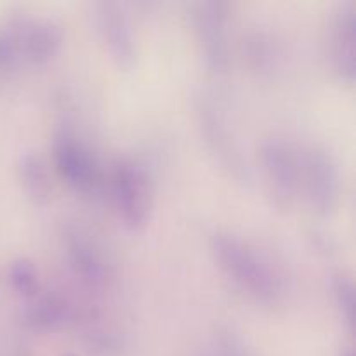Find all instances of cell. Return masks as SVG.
<instances>
[{"label": "cell", "instance_id": "1", "mask_svg": "<svg viewBox=\"0 0 356 356\" xmlns=\"http://www.w3.org/2000/svg\"><path fill=\"white\" fill-rule=\"evenodd\" d=\"M211 250L221 270L247 294L268 305L282 301L285 294L282 275L252 243L221 229L211 236Z\"/></svg>", "mask_w": 356, "mask_h": 356}, {"label": "cell", "instance_id": "2", "mask_svg": "<svg viewBox=\"0 0 356 356\" xmlns=\"http://www.w3.org/2000/svg\"><path fill=\"white\" fill-rule=\"evenodd\" d=\"M110 193L118 218L132 229L148 222L153 209V183L148 169L132 156H118L111 165Z\"/></svg>", "mask_w": 356, "mask_h": 356}, {"label": "cell", "instance_id": "3", "mask_svg": "<svg viewBox=\"0 0 356 356\" xmlns=\"http://www.w3.org/2000/svg\"><path fill=\"white\" fill-rule=\"evenodd\" d=\"M195 115H197V124L202 138H204L209 152L214 155L216 162H219V165L236 181L249 183L250 169L245 153H243L238 139L229 131L228 120L221 108L214 103V99L207 92H200L195 97Z\"/></svg>", "mask_w": 356, "mask_h": 356}, {"label": "cell", "instance_id": "4", "mask_svg": "<svg viewBox=\"0 0 356 356\" xmlns=\"http://www.w3.org/2000/svg\"><path fill=\"white\" fill-rule=\"evenodd\" d=\"M259 162L275 205L292 207L301 191V149L282 136H268L259 145Z\"/></svg>", "mask_w": 356, "mask_h": 356}, {"label": "cell", "instance_id": "5", "mask_svg": "<svg viewBox=\"0 0 356 356\" xmlns=\"http://www.w3.org/2000/svg\"><path fill=\"white\" fill-rule=\"evenodd\" d=\"M339 162L336 155L320 143L301 149V191H305L313 211L320 216L332 214L341 200Z\"/></svg>", "mask_w": 356, "mask_h": 356}, {"label": "cell", "instance_id": "6", "mask_svg": "<svg viewBox=\"0 0 356 356\" xmlns=\"http://www.w3.org/2000/svg\"><path fill=\"white\" fill-rule=\"evenodd\" d=\"M190 19L207 68L216 73L226 72L229 65L228 3L222 0L191 3Z\"/></svg>", "mask_w": 356, "mask_h": 356}, {"label": "cell", "instance_id": "7", "mask_svg": "<svg viewBox=\"0 0 356 356\" xmlns=\"http://www.w3.org/2000/svg\"><path fill=\"white\" fill-rule=\"evenodd\" d=\"M52 155L59 176L80 193H94L101 183V172L89 146L68 125L56 129Z\"/></svg>", "mask_w": 356, "mask_h": 356}, {"label": "cell", "instance_id": "8", "mask_svg": "<svg viewBox=\"0 0 356 356\" xmlns=\"http://www.w3.org/2000/svg\"><path fill=\"white\" fill-rule=\"evenodd\" d=\"M61 236L70 268L80 280L90 287H103L111 280L113 266L89 229L76 222H66Z\"/></svg>", "mask_w": 356, "mask_h": 356}, {"label": "cell", "instance_id": "9", "mask_svg": "<svg viewBox=\"0 0 356 356\" xmlns=\"http://www.w3.org/2000/svg\"><path fill=\"white\" fill-rule=\"evenodd\" d=\"M327 56L339 79L353 82L356 75L355 0H343L330 14L327 26Z\"/></svg>", "mask_w": 356, "mask_h": 356}, {"label": "cell", "instance_id": "10", "mask_svg": "<svg viewBox=\"0 0 356 356\" xmlns=\"http://www.w3.org/2000/svg\"><path fill=\"white\" fill-rule=\"evenodd\" d=\"M96 21L111 59L122 68H131L136 61V38L132 24L120 3L99 2Z\"/></svg>", "mask_w": 356, "mask_h": 356}, {"label": "cell", "instance_id": "11", "mask_svg": "<svg viewBox=\"0 0 356 356\" xmlns=\"http://www.w3.org/2000/svg\"><path fill=\"white\" fill-rule=\"evenodd\" d=\"M65 31L59 21L51 16H23L21 54L26 61L42 65L54 58L63 45Z\"/></svg>", "mask_w": 356, "mask_h": 356}, {"label": "cell", "instance_id": "12", "mask_svg": "<svg viewBox=\"0 0 356 356\" xmlns=\"http://www.w3.org/2000/svg\"><path fill=\"white\" fill-rule=\"evenodd\" d=\"M243 59L247 66L259 75H270L284 59V49H282L280 38L270 28L256 26L249 28L242 38Z\"/></svg>", "mask_w": 356, "mask_h": 356}, {"label": "cell", "instance_id": "13", "mask_svg": "<svg viewBox=\"0 0 356 356\" xmlns=\"http://www.w3.org/2000/svg\"><path fill=\"white\" fill-rule=\"evenodd\" d=\"M75 318V308L58 292L33 296L23 309V322L33 330H56Z\"/></svg>", "mask_w": 356, "mask_h": 356}, {"label": "cell", "instance_id": "14", "mask_svg": "<svg viewBox=\"0 0 356 356\" xmlns=\"http://www.w3.org/2000/svg\"><path fill=\"white\" fill-rule=\"evenodd\" d=\"M17 177L24 191L35 204H45L51 197V179L44 156L35 149H26L17 159Z\"/></svg>", "mask_w": 356, "mask_h": 356}, {"label": "cell", "instance_id": "15", "mask_svg": "<svg viewBox=\"0 0 356 356\" xmlns=\"http://www.w3.org/2000/svg\"><path fill=\"white\" fill-rule=\"evenodd\" d=\"M24 14H14L0 23V72L13 70L23 59L21 26Z\"/></svg>", "mask_w": 356, "mask_h": 356}, {"label": "cell", "instance_id": "16", "mask_svg": "<svg viewBox=\"0 0 356 356\" xmlns=\"http://www.w3.org/2000/svg\"><path fill=\"white\" fill-rule=\"evenodd\" d=\"M7 280L17 294L26 299L40 292V275L30 257H16L7 268Z\"/></svg>", "mask_w": 356, "mask_h": 356}, {"label": "cell", "instance_id": "17", "mask_svg": "<svg viewBox=\"0 0 356 356\" xmlns=\"http://www.w3.org/2000/svg\"><path fill=\"white\" fill-rule=\"evenodd\" d=\"M330 291H332L334 302L339 309L341 316L348 323L351 330L355 327V282L346 271H336L330 277Z\"/></svg>", "mask_w": 356, "mask_h": 356}, {"label": "cell", "instance_id": "18", "mask_svg": "<svg viewBox=\"0 0 356 356\" xmlns=\"http://www.w3.org/2000/svg\"><path fill=\"white\" fill-rule=\"evenodd\" d=\"M218 348L221 356H252L238 334L232 329H222L218 334Z\"/></svg>", "mask_w": 356, "mask_h": 356}, {"label": "cell", "instance_id": "19", "mask_svg": "<svg viewBox=\"0 0 356 356\" xmlns=\"http://www.w3.org/2000/svg\"><path fill=\"white\" fill-rule=\"evenodd\" d=\"M341 356H355V353H353V350H344L343 353H341Z\"/></svg>", "mask_w": 356, "mask_h": 356}, {"label": "cell", "instance_id": "20", "mask_svg": "<svg viewBox=\"0 0 356 356\" xmlns=\"http://www.w3.org/2000/svg\"><path fill=\"white\" fill-rule=\"evenodd\" d=\"M65 356H75V355H65Z\"/></svg>", "mask_w": 356, "mask_h": 356}]
</instances>
